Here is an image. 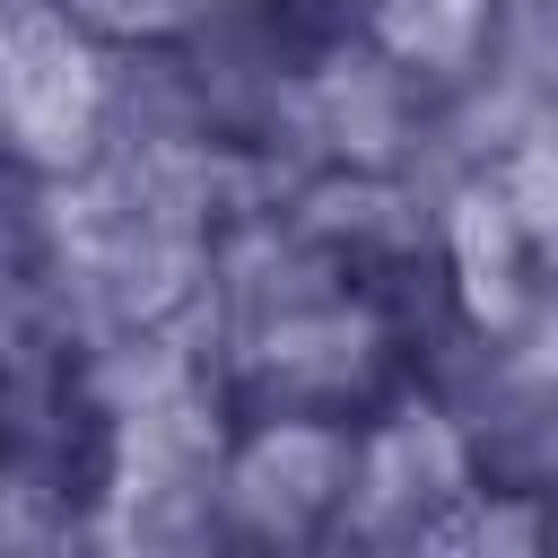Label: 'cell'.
Returning a JSON list of instances; mask_svg holds the SVG:
<instances>
[{
	"label": "cell",
	"mask_w": 558,
	"mask_h": 558,
	"mask_svg": "<svg viewBox=\"0 0 558 558\" xmlns=\"http://www.w3.org/2000/svg\"><path fill=\"white\" fill-rule=\"evenodd\" d=\"M392 384H401V340L357 279L296 314L253 323L244 366H235V401L253 410H366Z\"/></svg>",
	"instance_id": "6da1fadb"
},
{
	"label": "cell",
	"mask_w": 558,
	"mask_h": 558,
	"mask_svg": "<svg viewBox=\"0 0 558 558\" xmlns=\"http://www.w3.org/2000/svg\"><path fill=\"white\" fill-rule=\"evenodd\" d=\"M96 44H166V35H183V0H61Z\"/></svg>",
	"instance_id": "277c9868"
},
{
	"label": "cell",
	"mask_w": 558,
	"mask_h": 558,
	"mask_svg": "<svg viewBox=\"0 0 558 558\" xmlns=\"http://www.w3.org/2000/svg\"><path fill=\"white\" fill-rule=\"evenodd\" d=\"M183 9H192V17H201V9H244V0H183Z\"/></svg>",
	"instance_id": "5b68a950"
},
{
	"label": "cell",
	"mask_w": 558,
	"mask_h": 558,
	"mask_svg": "<svg viewBox=\"0 0 558 558\" xmlns=\"http://www.w3.org/2000/svg\"><path fill=\"white\" fill-rule=\"evenodd\" d=\"M340 488H349V427L331 410H262L244 436H227L218 532L227 541H262V549L323 541Z\"/></svg>",
	"instance_id": "7a4b0ae2"
},
{
	"label": "cell",
	"mask_w": 558,
	"mask_h": 558,
	"mask_svg": "<svg viewBox=\"0 0 558 558\" xmlns=\"http://www.w3.org/2000/svg\"><path fill=\"white\" fill-rule=\"evenodd\" d=\"M488 26H497L488 0H366V9H357V35H366L375 52H392L427 96L453 87L462 70H480Z\"/></svg>",
	"instance_id": "3957f363"
}]
</instances>
